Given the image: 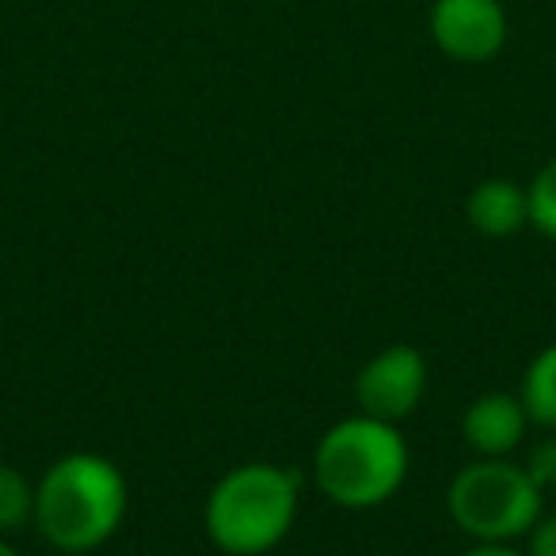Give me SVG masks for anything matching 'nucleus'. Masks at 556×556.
I'll list each match as a JSON object with an SVG mask.
<instances>
[{"mask_svg": "<svg viewBox=\"0 0 556 556\" xmlns=\"http://www.w3.org/2000/svg\"><path fill=\"white\" fill-rule=\"evenodd\" d=\"M130 488L103 454H65L35 484V526L62 553H92L118 533Z\"/></svg>", "mask_w": 556, "mask_h": 556, "instance_id": "nucleus-1", "label": "nucleus"}, {"mask_svg": "<svg viewBox=\"0 0 556 556\" xmlns=\"http://www.w3.org/2000/svg\"><path fill=\"white\" fill-rule=\"evenodd\" d=\"M302 472L270 462L229 469L206 495V538L229 556L270 553L294 530Z\"/></svg>", "mask_w": 556, "mask_h": 556, "instance_id": "nucleus-2", "label": "nucleus"}, {"mask_svg": "<svg viewBox=\"0 0 556 556\" xmlns=\"http://www.w3.org/2000/svg\"><path fill=\"white\" fill-rule=\"evenodd\" d=\"M408 477V442L401 427L374 416H348L325 431L313 454V480L336 507L370 510L389 503Z\"/></svg>", "mask_w": 556, "mask_h": 556, "instance_id": "nucleus-3", "label": "nucleus"}, {"mask_svg": "<svg viewBox=\"0 0 556 556\" xmlns=\"http://www.w3.org/2000/svg\"><path fill=\"white\" fill-rule=\"evenodd\" d=\"M446 510L457 530L472 541L510 545L541 518V488L530 480L526 465L507 457H480L450 480Z\"/></svg>", "mask_w": 556, "mask_h": 556, "instance_id": "nucleus-4", "label": "nucleus"}, {"mask_svg": "<svg viewBox=\"0 0 556 556\" xmlns=\"http://www.w3.org/2000/svg\"><path fill=\"white\" fill-rule=\"evenodd\" d=\"M427 393V358L408 343L378 351L355 378V401L363 416L401 427Z\"/></svg>", "mask_w": 556, "mask_h": 556, "instance_id": "nucleus-5", "label": "nucleus"}, {"mask_svg": "<svg viewBox=\"0 0 556 556\" xmlns=\"http://www.w3.org/2000/svg\"><path fill=\"white\" fill-rule=\"evenodd\" d=\"M427 31L446 58L480 65L492 62L507 42V12L500 0H434Z\"/></svg>", "mask_w": 556, "mask_h": 556, "instance_id": "nucleus-6", "label": "nucleus"}, {"mask_svg": "<svg viewBox=\"0 0 556 556\" xmlns=\"http://www.w3.org/2000/svg\"><path fill=\"white\" fill-rule=\"evenodd\" d=\"M526 427H530V416L518 396L484 393L465 408L462 439L480 457H507L526 439Z\"/></svg>", "mask_w": 556, "mask_h": 556, "instance_id": "nucleus-7", "label": "nucleus"}, {"mask_svg": "<svg viewBox=\"0 0 556 556\" xmlns=\"http://www.w3.org/2000/svg\"><path fill=\"white\" fill-rule=\"evenodd\" d=\"M469 222L480 237H515L522 225H530V199L526 187H518L515 179H484L472 187L469 194Z\"/></svg>", "mask_w": 556, "mask_h": 556, "instance_id": "nucleus-8", "label": "nucleus"}, {"mask_svg": "<svg viewBox=\"0 0 556 556\" xmlns=\"http://www.w3.org/2000/svg\"><path fill=\"white\" fill-rule=\"evenodd\" d=\"M522 408L530 416V424L553 427L556 431V343H548L545 351L533 355V363L526 366L522 378Z\"/></svg>", "mask_w": 556, "mask_h": 556, "instance_id": "nucleus-9", "label": "nucleus"}, {"mask_svg": "<svg viewBox=\"0 0 556 556\" xmlns=\"http://www.w3.org/2000/svg\"><path fill=\"white\" fill-rule=\"evenodd\" d=\"M35 522V484L16 465H0V538Z\"/></svg>", "mask_w": 556, "mask_h": 556, "instance_id": "nucleus-10", "label": "nucleus"}, {"mask_svg": "<svg viewBox=\"0 0 556 556\" xmlns=\"http://www.w3.org/2000/svg\"><path fill=\"white\" fill-rule=\"evenodd\" d=\"M526 199H530V229L556 240V156L541 164V172L526 187Z\"/></svg>", "mask_w": 556, "mask_h": 556, "instance_id": "nucleus-11", "label": "nucleus"}, {"mask_svg": "<svg viewBox=\"0 0 556 556\" xmlns=\"http://www.w3.org/2000/svg\"><path fill=\"white\" fill-rule=\"evenodd\" d=\"M526 472H530V480L541 488V492H545V488H556V439H545L541 446L530 450Z\"/></svg>", "mask_w": 556, "mask_h": 556, "instance_id": "nucleus-12", "label": "nucleus"}, {"mask_svg": "<svg viewBox=\"0 0 556 556\" xmlns=\"http://www.w3.org/2000/svg\"><path fill=\"white\" fill-rule=\"evenodd\" d=\"M526 556H556V515L538 518V522H533Z\"/></svg>", "mask_w": 556, "mask_h": 556, "instance_id": "nucleus-13", "label": "nucleus"}, {"mask_svg": "<svg viewBox=\"0 0 556 556\" xmlns=\"http://www.w3.org/2000/svg\"><path fill=\"white\" fill-rule=\"evenodd\" d=\"M462 556H526V553L503 545V541H477V545H472L469 553H462Z\"/></svg>", "mask_w": 556, "mask_h": 556, "instance_id": "nucleus-14", "label": "nucleus"}, {"mask_svg": "<svg viewBox=\"0 0 556 556\" xmlns=\"http://www.w3.org/2000/svg\"><path fill=\"white\" fill-rule=\"evenodd\" d=\"M0 556H20V553H16V548H12V545H9V541L0 538Z\"/></svg>", "mask_w": 556, "mask_h": 556, "instance_id": "nucleus-15", "label": "nucleus"}]
</instances>
